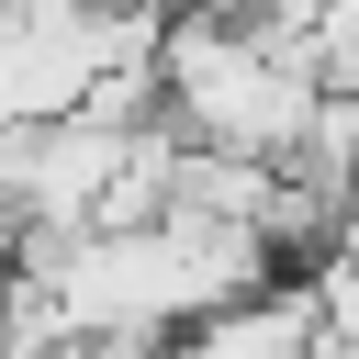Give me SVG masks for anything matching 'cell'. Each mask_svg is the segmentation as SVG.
<instances>
[{"instance_id":"cell-1","label":"cell","mask_w":359,"mask_h":359,"mask_svg":"<svg viewBox=\"0 0 359 359\" xmlns=\"http://www.w3.org/2000/svg\"><path fill=\"white\" fill-rule=\"evenodd\" d=\"M157 90H168V135L180 146L258 157V168H280L325 112V79H314L303 34H224V22H191V11L157 45Z\"/></svg>"}]
</instances>
